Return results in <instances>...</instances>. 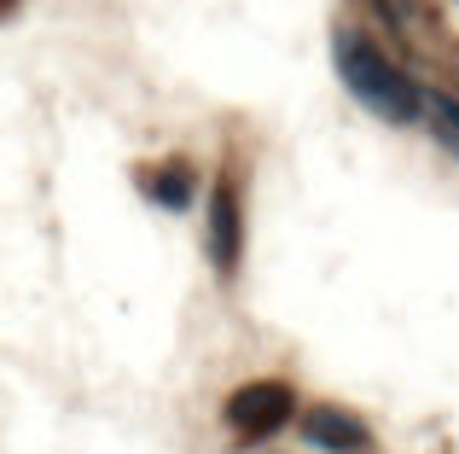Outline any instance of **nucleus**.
Listing matches in <instances>:
<instances>
[{"label": "nucleus", "instance_id": "obj_6", "mask_svg": "<svg viewBox=\"0 0 459 454\" xmlns=\"http://www.w3.org/2000/svg\"><path fill=\"white\" fill-rule=\"evenodd\" d=\"M152 198H157V205H169V210H186L192 205V175L186 170L157 175V181H152Z\"/></svg>", "mask_w": 459, "mask_h": 454}, {"label": "nucleus", "instance_id": "obj_4", "mask_svg": "<svg viewBox=\"0 0 459 454\" xmlns=\"http://www.w3.org/2000/svg\"><path fill=\"white\" fill-rule=\"evenodd\" d=\"M210 250H215V268H221V274L238 268V198H233V187H215V205H210Z\"/></svg>", "mask_w": 459, "mask_h": 454}, {"label": "nucleus", "instance_id": "obj_3", "mask_svg": "<svg viewBox=\"0 0 459 454\" xmlns=\"http://www.w3.org/2000/svg\"><path fill=\"white\" fill-rule=\"evenodd\" d=\"M303 437H308L314 449H332V454L367 449V425H360L355 414H343V408H314L308 420H303Z\"/></svg>", "mask_w": 459, "mask_h": 454}, {"label": "nucleus", "instance_id": "obj_1", "mask_svg": "<svg viewBox=\"0 0 459 454\" xmlns=\"http://www.w3.org/2000/svg\"><path fill=\"white\" fill-rule=\"evenodd\" d=\"M332 58H337L343 88L355 93L372 117H384V123H395V128H407V123L425 117V88H419V82L407 76V70L395 65L378 41H367L360 30H337Z\"/></svg>", "mask_w": 459, "mask_h": 454}, {"label": "nucleus", "instance_id": "obj_5", "mask_svg": "<svg viewBox=\"0 0 459 454\" xmlns=\"http://www.w3.org/2000/svg\"><path fill=\"white\" fill-rule=\"evenodd\" d=\"M425 117L437 128V140L459 158V93H425Z\"/></svg>", "mask_w": 459, "mask_h": 454}, {"label": "nucleus", "instance_id": "obj_2", "mask_svg": "<svg viewBox=\"0 0 459 454\" xmlns=\"http://www.w3.org/2000/svg\"><path fill=\"white\" fill-rule=\"evenodd\" d=\"M291 385H280V379H262V385H245L233 402H227V425H233L238 437H268V432H280L285 420H291Z\"/></svg>", "mask_w": 459, "mask_h": 454}]
</instances>
